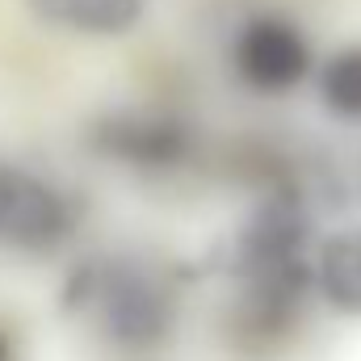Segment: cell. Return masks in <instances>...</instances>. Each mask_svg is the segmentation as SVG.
Masks as SVG:
<instances>
[{"label": "cell", "mask_w": 361, "mask_h": 361, "mask_svg": "<svg viewBox=\"0 0 361 361\" xmlns=\"http://www.w3.org/2000/svg\"><path fill=\"white\" fill-rule=\"evenodd\" d=\"M315 101L336 122H361V42H345L315 63Z\"/></svg>", "instance_id": "ba28073f"}, {"label": "cell", "mask_w": 361, "mask_h": 361, "mask_svg": "<svg viewBox=\"0 0 361 361\" xmlns=\"http://www.w3.org/2000/svg\"><path fill=\"white\" fill-rule=\"evenodd\" d=\"M25 8L59 30V34H76V38H126L139 30V21L147 17L152 0H25Z\"/></svg>", "instance_id": "52a82bcc"}, {"label": "cell", "mask_w": 361, "mask_h": 361, "mask_svg": "<svg viewBox=\"0 0 361 361\" xmlns=\"http://www.w3.org/2000/svg\"><path fill=\"white\" fill-rule=\"evenodd\" d=\"M315 214L294 177H269L240 227L227 240V328L231 341L248 353L286 349L307 307L315 302L311 290V252H315Z\"/></svg>", "instance_id": "6da1fadb"}, {"label": "cell", "mask_w": 361, "mask_h": 361, "mask_svg": "<svg viewBox=\"0 0 361 361\" xmlns=\"http://www.w3.org/2000/svg\"><path fill=\"white\" fill-rule=\"evenodd\" d=\"M315 302L341 319H361V227H332L315 240L311 252Z\"/></svg>", "instance_id": "8992f818"}, {"label": "cell", "mask_w": 361, "mask_h": 361, "mask_svg": "<svg viewBox=\"0 0 361 361\" xmlns=\"http://www.w3.org/2000/svg\"><path fill=\"white\" fill-rule=\"evenodd\" d=\"M80 202L51 177L0 160V248L21 257H55L80 231Z\"/></svg>", "instance_id": "5b68a950"}, {"label": "cell", "mask_w": 361, "mask_h": 361, "mask_svg": "<svg viewBox=\"0 0 361 361\" xmlns=\"http://www.w3.org/2000/svg\"><path fill=\"white\" fill-rule=\"evenodd\" d=\"M59 307L130 357L169 349L180 328V286L164 265L135 252H101L72 265Z\"/></svg>", "instance_id": "7a4b0ae2"}, {"label": "cell", "mask_w": 361, "mask_h": 361, "mask_svg": "<svg viewBox=\"0 0 361 361\" xmlns=\"http://www.w3.org/2000/svg\"><path fill=\"white\" fill-rule=\"evenodd\" d=\"M0 361H13V341H8L4 328H0Z\"/></svg>", "instance_id": "9c48e42d"}, {"label": "cell", "mask_w": 361, "mask_h": 361, "mask_svg": "<svg viewBox=\"0 0 361 361\" xmlns=\"http://www.w3.org/2000/svg\"><path fill=\"white\" fill-rule=\"evenodd\" d=\"M315 47L307 30L277 13V8H257L244 21H235L227 38V68L231 76L257 97H290L315 76Z\"/></svg>", "instance_id": "277c9868"}, {"label": "cell", "mask_w": 361, "mask_h": 361, "mask_svg": "<svg viewBox=\"0 0 361 361\" xmlns=\"http://www.w3.org/2000/svg\"><path fill=\"white\" fill-rule=\"evenodd\" d=\"M197 126L173 105H109L85 130L97 160L135 177H173L197 156Z\"/></svg>", "instance_id": "3957f363"}]
</instances>
